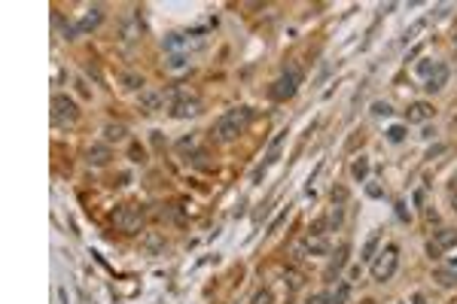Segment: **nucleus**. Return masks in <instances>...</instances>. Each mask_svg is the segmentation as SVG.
Wrapping results in <instances>:
<instances>
[{
    "mask_svg": "<svg viewBox=\"0 0 457 304\" xmlns=\"http://www.w3.org/2000/svg\"><path fill=\"white\" fill-rule=\"evenodd\" d=\"M253 119V110L250 106H238V110H228L217 125H214V137L220 143H232L244 134V128H247V122Z\"/></svg>",
    "mask_w": 457,
    "mask_h": 304,
    "instance_id": "nucleus-1",
    "label": "nucleus"
},
{
    "mask_svg": "<svg viewBox=\"0 0 457 304\" xmlns=\"http://www.w3.org/2000/svg\"><path fill=\"white\" fill-rule=\"evenodd\" d=\"M113 225L119 231H125V235H137L140 225H144V210H140L137 204H122L113 213Z\"/></svg>",
    "mask_w": 457,
    "mask_h": 304,
    "instance_id": "nucleus-2",
    "label": "nucleus"
},
{
    "mask_svg": "<svg viewBox=\"0 0 457 304\" xmlns=\"http://www.w3.org/2000/svg\"><path fill=\"white\" fill-rule=\"evenodd\" d=\"M396 265H399V249L396 246H387L384 253L372 262V277L375 283H387L393 274H396Z\"/></svg>",
    "mask_w": 457,
    "mask_h": 304,
    "instance_id": "nucleus-3",
    "label": "nucleus"
},
{
    "mask_svg": "<svg viewBox=\"0 0 457 304\" xmlns=\"http://www.w3.org/2000/svg\"><path fill=\"white\" fill-rule=\"evenodd\" d=\"M52 119H55V125H74L79 119V110H76L74 98H67V95L52 98Z\"/></svg>",
    "mask_w": 457,
    "mask_h": 304,
    "instance_id": "nucleus-4",
    "label": "nucleus"
},
{
    "mask_svg": "<svg viewBox=\"0 0 457 304\" xmlns=\"http://www.w3.org/2000/svg\"><path fill=\"white\" fill-rule=\"evenodd\" d=\"M299 79H302V73H299L296 67L287 70V73L271 85V98H274V101H290V98L296 95V88H299Z\"/></svg>",
    "mask_w": 457,
    "mask_h": 304,
    "instance_id": "nucleus-5",
    "label": "nucleus"
},
{
    "mask_svg": "<svg viewBox=\"0 0 457 304\" xmlns=\"http://www.w3.org/2000/svg\"><path fill=\"white\" fill-rule=\"evenodd\" d=\"M198 113H201V103L195 98H192V101L183 98V101H177V103L171 106V116L174 119H192V116H198Z\"/></svg>",
    "mask_w": 457,
    "mask_h": 304,
    "instance_id": "nucleus-6",
    "label": "nucleus"
},
{
    "mask_svg": "<svg viewBox=\"0 0 457 304\" xmlns=\"http://www.w3.org/2000/svg\"><path fill=\"white\" fill-rule=\"evenodd\" d=\"M85 162L95 165V168L107 165L110 162V146H107V143H95V146H89V149H85Z\"/></svg>",
    "mask_w": 457,
    "mask_h": 304,
    "instance_id": "nucleus-7",
    "label": "nucleus"
},
{
    "mask_svg": "<svg viewBox=\"0 0 457 304\" xmlns=\"http://www.w3.org/2000/svg\"><path fill=\"white\" fill-rule=\"evenodd\" d=\"M101 19H104V12H101V6H92L89 12L79 19V25H76V31L79 34H89V31H95L98 25H101Z\"/></svg>",
    "mask_w": 457,
    "mask_h": 304,
    "instance_id": "nucleus-8",
    "label": "nucleus"
},
{
    "mask_svg": "<svg viewBox=\"0 0 457 304\" xmlns=\"http://www.w3.org/2000/svg\"><path fill=\"white\" fill-rule=\"evenodd\" d=\"M445 82H448V67L445 64H436V76H430L427 79V92L433 95V92H442V88H445Z\"/></svg>",
    "mask_w": 457,
    "mask_h": 304,
    "instance_id": "nucleus-9",
    "label": "nucleus"
},
{
    "mask_svg": "<svg viewBox=\"0 0 457 304\" xmlns=\"http://www.w3.org/2000/svg\"><path fill=\"white\" fill-rule=\"evenodd\" d=\"M162 103H165L162 92H144V95H140V110H144V113H155Z\"/></svg>",
    "mask_w": 457,
    "mask_h": 304,
    "instance_id": "nucleus-10",
    "label": "nucleus"
},
{
    "mask_svg": "<svg viewBox=\"0 0 457 304\" xmlns=\"http://www.w3.org/2000/svg\"><path fill=\"white\" fill-rule=\"evenodd\" d=\"M125 137H128V128L122 122H107V125H104V140H107V143H119Z\"/></svg>",
    "mask_w": 457,
    "mask_h": 304,
    "instance_id": "nucleus-11",
    "label": "nucleus"
},
{
    "mask_svg": "<svg viewBox=\"0 0 457 304\" xmlns=\"http://www.w3.org/2000/svg\"><path fill=\"white\" fill-rule=\"evenodd\" d=\"M344 262H347V246H339V253L332 256V262H329V268H326V280H329V283L339 277V271L344 268Z\"/></svg>",
    "mask_w": 457,
    "mask_h": 304,
    "instance_id": "nucleus-12",
    "label": "nucleus"
},
{
    "mask_svg": "<svg viewBox=\"0 0 457 304\" xmlns=\"http://www.w3.org/2000/svg\"><path fill=\"white\" fill-rule=\"evenodd\" d=\"M430 116H433V106H430V103H424V101L412 103V106H409V113H406V119H409V122H427Z\"/></svg>",
    "mask_w": 457,
    "mask_h": 304,
    "instance_id": "nucleus-13",
    "label": "nucleus"
},
{
    "mask_svg": "<svg viewBox=\"0 0 457 304\" xmlns=\"http://www.w3.org/2000/svg\"><path fill=\"white\" fill-rule=\"evenodd\" d=\"M439 249H448V246H457V231L454 228H442L436 231V240H433Z\"/></svg>",
    "mask_w": 457,
    "mask_h": 304,
    "instance_id": "nucleus-14",
    "label": "nucleus"
},
{
    "mask_svg": "<svg viewBox=\"0 0 457 304\" xmlns=\"http://www.w3.org/2000/svg\"><path fill=\"white\" fill-rule=\"evenodd\" d=\"M350 173H354V180H357V183H366V176H369V158L360 155L357 162L350 165Z\"/></svg>",
    "mask_w": 457,
    "mask_h": 304,
    "instance_id": "nucleus-15",
    "label": "nucleus"
},
{
    "mask_svg": "<svg viewBox=\"0 0 457 304\" xmlns=\"http://www.w3.org/2000/svg\"><path fill=\"white\" fill-rule=\"evenodd\" d=\"M433 277L439 280V286H457V271H451V268H436Z\"/></svg>",
    "mask_w": 457,
    "mask_h": 304,
    "instance_id": "nucleus-16",
    "label": "nucleus"
},
{
    "mask_svg": "<svg viewBox=\"0 0 457 304\" xmlns=\"http://www.w3.org/2000/svg\"><path fill=\"white\" fill-rule=\"evenodd\" d=\"M375 249H378V235L366 240V246H363V253H360V262H372V259H375Z\"/></svg>",
    "mask_w": 457,
    "mask_h": 304,
    "instance_id": "nucleus-17",
    "label": "nucleus"
},
{
    "mask_svg": "<svg viewBox=\"0 0 457 304\" xmlns=\"http://www.w3.org/2000/svg\"><path fill=\"white\" fill-rule=\"evenodd\" d=\"M186 64H189V58L183 55V52H174V55L168 58V70H183Z\"/></svg>",
    "mask_w": 457,
    "mask_h": 304,
    "instance_id": "nucleus-18",
    "label": "nucleus"
},
{
    "mask_svg": "<svg viewBox=\"0 0 457 304\" xmlns=\"http://www.w3.org/2000/svg\"><path fill=\"white\" fill-rule=\"evenodd\" d=\"M372 116H384V119H387V116H393V106L387 101H375L372 103Z\"/></svg>",
    "mask_w": 457,
    "mask_h": 304,
    "instance_id": "nucleus-19",
    "label": "nucleus"
},
{
    "mask_svg": "<svg viewBox=\"0 0 457 304\" xmlns=\"http://www.w3.org/2000/svg\"><path fill=\"white\" fill-rule=\"evenodd\" d=\"M387 140L390 143H402V140H406V128H402V125H393V128L387 131Z\"/></svg>",
    "mask_w": 457,
    "mask_h": 304,
    "instance_id": "nucleus-20",
    "label": "nucleus"
},
{
    "mask_svg": "<svg viewBox=\"0 0 457 304\" xmlns=\"http://www.w3.org/2000/svg\"><path fill=\"white\" fill-rule=\"evenodd\" d=\"M183 43H186V37H183V34H171V37L165 40V49H171V52H174V49H180Z\"/></svg>",
    "mask_w": 457,
    "mask_h": 304,
    "instance_id": "nucleus-21",
    "label": "nucleus"
},
{
    "mask_svg": "<svg viewBox=\"0 0 457 304\" xmlns=\"http://www.w3.org/2000/svg\"><path fill=\"white\" fill-rule=\"evenodd\" d=\"M344 301H347V283H342V286H339L336 295L329 298V304H344Z\"/></svg>",
    "mask_w": 457,
    "mask_h": 304,
    "instance_id": "nucleus-22",
    "label": "nucleus"
},
{
    "mask_svg": "<svg viewBox=\"0 0 457 304\" xmlns=\"http://www.w3.org/2000/svg\"><path fill=\"white\" fill-rule=\"evenodd\" d=\"M424 28H427V22H415V25L406 31V43H409V40H415V37H418V34L424 31Z\"/></svg>",
    "mask_w": 457,
    "mask_h": 304,
    "instance_id": "nucleus-23",
    "label": "nucleus"
},
{
    "mask_svg": "<svg viewBox=\"0 0 457 304\" xmlns=\"http://www.w3.org/2000/svg\"><path fill=\"white\" fill-rule=\"evenodd\" d=\"M122 82H125V88H140V85H144V79L134 76V73H125V76H122Z\"/></svg>",
    "mask_w": 457,
    "mask_h": 304,
    "instance_id": "nucleus-24",
    "label": "nucleus"
},
{
    "mask_svg": "<svg viewBox=\"0 0 457 304\" xmlns=\"http://www.w3.org/2000/svg\"><path fill=\"white\" fill-rule=\"evenodd\" d=\"M192 146H195V134H189V137L177 140V149H192Z\"/></svg>",
    "mask_w": 457,
    "mask_h": 304,
    "instance_id": "nucleus-25",
    "label": "nucleus"
},
{
    "mask_svg": "<svg viewBox=\"0 0 457 304\" xmlns=\"http://www.w3.org/2000/svg\"><path fill=\"white\" fill-rule=\"evenodd\" d=\"M430 70H436V64H430V61H420L418 64V73L420 76H430Z\"/></svg>",
    "mask_w": 457,
    "mask_h": 304,
    "instance_id": "nucleus-26",
    "label": "nucleus"
},
{
    "mask_svg": "<svg viewBox=\"0 0 457 304\" xmlns=\"http://www.w3.org/2000/svg\"><path fill=\"white\" fill-rule=\"evenodd\" d=\"M366 195H369V198H381V195H384V189L372 183V186H366Z\"/></svg>",
    "mask_w": 457,
    "mask_h": 304,
    "instance_id": "nucleus-27",
    "label": "nucleus"
},
{
    "mask_svg": "<svg viewBox=\"0 0 457 304\" xmlns=\"http://www.w3.org/2000/svg\"><path fill=\"white\" fill-rule=\"evenodd\" d=\"M253 304H271V295H268V292H259V295L253 298Z\"/></svg>",
    "mask_w": 457,
    "mask_h": 304,
    "instance_id": "nucleus-28",
    "label": "nucleus"
},
{
    "mask_svg": "<svg viewBox=\"0 0 457 304\" xmlns=\"http://www.w3.org/2000/svg\"><path fill=\"white\" fill-rule=\"evenodd\" d=\"M131 162H144V149L140 146H131Z\"/></svg>",
    "mask_w": 457,
    "mask_h": 304,
    "instance_id": "nucleus-29",
    "label": "nucleus"
},
{
    "mask_svg": "<svg viewBox=\"0 0 457 304\" xmlns=\"http://www.w3.org/2000/svg\"><path fill=\"white\" fill-rule=\"evenodd\" d=\"M445 152V146H442V143H439V146H433L430 152H427V158H436V155H442Z\"/></svg>",
    "mask_w": 457,
    "mask_h": 304,
    "instance_id": "nucleus-30",
    "label": "nucleus"
},
{
    "mask_svg": "<svg viewBox=\"0 0 457 304\" xmlns=\"http://www.w3.org/2000/svg\"><path fill=\"white\" fill-rule=\"evenodd\" d=\"M344 198H347V195H344V189H339V192H332V204H336V201H339V204H342V201H344Z\"/></svg>",
    "mask_w": 457,
    "mask_h": 304,
    "instance_id": "nucleus-31",
    "label": "nucleus"
},
{
    "mask_svg": "<svg viewBox=\"0 0 457 304\" xmlns=\"http://www.w3.org/2000/svg\"><path fill=\"white\" fill-rule=\"evenodd\" d=\"M308 304H329V298H326V295H314Z\"/></svg>",
    "mask_w": 457,
    "mask_h": 304,
    "instance_id": "nucleus-32",
    "label": "nucleus"
},
{
    "mask_svg": "<svg viewBox=\"0 0 457 304\" xmlns=\"http://www.w3.org/2000/svg\"><path fill=\"white\" fill-rule=\"evenodd\" d=\"M412 304H427V298H424V295H420V292H418V295L412 298Z\"/></svg>",
    "mask_w": 457,
    "mask_h": 304,
    "instance_id": "nucleus-33",
    "label": "nucleus"
},
{
    "mask_svg": "<svg viewBox=\"0 0 457 304\" xmlns=\"http://www.w3.org/2000/svg\"><path fill=\"white\" fill-rule=\"evenodd\" d=\"M454 49H457V37H454Z\"/></svg>",
    "mask_w": 457,
    "mask_h": 304,
    "instance_id": "nucleus-34",
    "label": "nucleus"
},
{
    "mask_svg": "<svg viewBox=\"0 0 457 304\" xmlns=\"http://www.w3.org/2000/svg\"><path fill=\"white\" fill-rule=\"evenodd\" d=\"M454 210H457V201H454Z\"/></svg>",
    "mask_w": 457,
    "mask_h": 304,
    "instance_id": "nucleus-35",
    "label": "nucleus"
}]
</instances>
